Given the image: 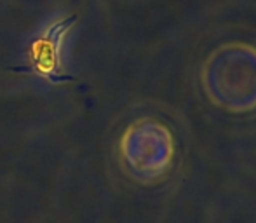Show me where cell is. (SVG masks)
Wrapping results in <instances>:
<instances>
[{"mask_svg":"<svg viewBox=\"0 0 256 223\" xmlns=\"http://www.w3.org/2000/svg\"><path fill=\"white\" fill-rule=\"evenodd\" d=\"M204 94L228 114L256 110V46L226 42L216 48L200 72Z\"/></svg>","mask_w":256,"mask_h":223,"instance_id":"6da1fadb","label":"cell"},{"mask_svg":"<svg viewBox=\"0 0 256 223\" xmlns=\"http://www.w3.org/2000/svg\"><path fill=\"white\" fill-rule=\"evenodd\" d=\"M128 157L131 166L145 178L162 176L174 157L171 131L160 122H142L128 138Z\"/></svg>","mask_w":256,"mask_h":223,"instance_id":"7a4b0ae2","label":"cell"}]
</instances>
